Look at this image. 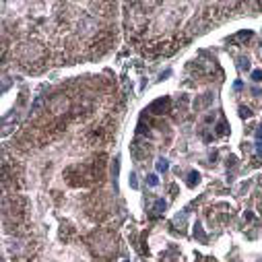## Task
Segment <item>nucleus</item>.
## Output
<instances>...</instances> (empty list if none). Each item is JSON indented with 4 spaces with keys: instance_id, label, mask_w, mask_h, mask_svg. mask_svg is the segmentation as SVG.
I'll use <instances>...</instances> for the list:
<instances>
[{
    "instance_id": "20e7f679",
    "label": "nucleus",
    "mask_w": 262,
    "mask_h": 262,
    "mask_svg": "<svg viewBox=\"0 0 262 262\" xmlns=\"http://www.w3.org/2000/svg\"><path fill=\"white\" fill-rule=\"evenodd\" d=\"M252 81L260 83V81H262V70H254V72H252Z\"/></svg>"
},
{
    "instance_id": "f03ea898",
    "label": "nucleus",
    "mask_w": 262,
    "mask_h": 262,
    "mask_svg": "<svg viewBox=\"0 0 262 262\" xmlns=\"http://www.w3.org/2000/svg\"><path fill=\"white\" fill-rule=\"evenodd\" d=\"M198 179H200V175L196 171H192L190 173V179H188V184H190V186H194V184H198Z\"/></svg>"
},
{
    "instance_id": "7ed1b4c3",
    "label": "nucleus",
    "mask_w": 262,
    "mask_h": 262,
    "mask_svg": "<svg viewBox=\"0 0 262 262\" xmlns=\"http://www.w3.org/2000/svg\"><path fill=\"white\" fill-rule=\"evenodd\" d=\"M147 182H149V186H157V184H159V179H157V175H155V173L147 175Z\"/></svg>"
},
{
    "instance_id": "423d86ee",
    "label": "nucleus",
    "mask_w": 262,
    "mask_h": 262,
    "mask_svg": "<svg viewBox=\"0 0 262 262\" xmlns=\"http://www.w3.org/2000/svg\"><path fill=\"white\" fill-rule=\"evenodd\" d=\"M240 114H241V118H250V116H252L248 107H241V110H240Z\"/></svg>"
},
{
    "instance_id": "f257e3e1",
    "label": "nucleus",
    "mask_w": 262,
    "mask_h": 262,
    "mask_svg": "<svg viewBox=\"0 0 262 262\" xmlns=\"http://www.w3.org/2000/svg\"><path fill=\"white\" fill-rule=\"evenodd\" d=\"M167 169H169L167 159H159V161H157V171H167Z\"/></svg>"
},
{
    "instance_id": "0eeeda50",
    "label": "nucleus",
    "mask_w": 262,
    "mask_h": 262,
    "mask_svg": "<svg viewBox=\"0 0 262 262\" xmlns=\"http://www.w3.org/2000/svg\"><path fill=\"white\" fill-rule=\"evenodd\" d=\"M130 186L132 188H138V182H136V175H134V173H130Z\"/></svg>"
},
{
    "instance_id": "6e6552de",
    "label": "nucleus",
    "mask_w": 262,
    "mask_h": 262,
    "mask_svg": "<svg viewBox=\"0 0 262 262\" xmlns=\"http://www.w3.org/2000/svg\"><path fill=\"white\" fill-rule=\"evenodd\" d=\"M124 262H128V260H124Z\"/></svg>"
},
{
    "instance_id": "39448f33",
    "label": "nucleus",
    "mask_w": 262,
    "mask_h": 262,
    "mask_svg": "<svg viewBox=\"0 0 262 262\" xmlns=\"http://www.w3.org/2000/svg\"><path fill=\"white\" fill-rule=\"evenodd\" d=\"M155 211H165V202L163 200H157L155 202Z\"/></svg>"
}]
</instances>
